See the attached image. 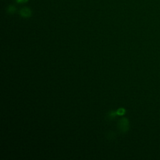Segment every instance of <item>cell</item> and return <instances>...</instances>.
Segmentation results:
<instances>
[{"label": "cell", "instance_id": "cell-1", "mask_svg": "<svg viewBox=\"0 0 160 160\" xmlns=\"http://www.w3.org/2000/svg\"><path fill=\"white\" fill-rule=\"evenodd\" d=\"M130 128L129 121L126 118H123L118 121V129L121 133H126L128 131Z\"/></svg>", "mask_w": 160, "mask_h": 160}, {"label": "cell", "instance_id": "cell-4", "mask_svg": "<svg viewBox=\"0 0 160 160\" xmlns=\"http://www.w3.org/2000/svg\"><path fill=\"white\" fill-rule=\"evenodd\" d=\"M106 138L108 139L109 140H114L115 139H116V133L114 132V131H108V132L106 133Z\"/></svg>", "mask_w": 160, "mask_h": 160}, {"label": "cell", "instance_id": "cell-2", "mask_svg": "<svg viewBox=\"0 0 160 160\" xmlns=\"http://www.w3.org/2000/svg\"><path fill=\"white\" fill-rule=\"evenodd\" d=\"M20 14L22 17L27 18H30L31 16L32 13H31V11L30 8L25 7V8H23L22 9H21V10L20 11Z\"/></svg>", "mask_w": 160, "mask_h": 160}, {"label": "cell", "instance_id": "cell-3", "mask_svg": "<svg viewBox=\"0 0 160 160\" xmlns=\"http://www.w3.org/2000/svg\"><path fill=\"white\" fill-rule=\"evenodd\" d=\"M118 116L116 113V111H113V110H111L110 111H108V113L106 115V120L108 121H112L113 120H114L115 118Z\"/></svg>", "mask_w": 160, "mask_h": 160}, {"label": "cell", "instance_id": "cell-5", "mask_svg": "<svg viewBox=\"0 0 160 160\" xmlns=\"http://www.w3.org/2000/svg\"><path fill=\"white\" fill-rule=\"evenodd\" d=\"M116 113L118 116H123L126 113V110L123 108H118V109L116 110Z\"/></svg>", "mask_w": 160, "mask_h": 160}, {"label": "cell", "instance_id": "cell-6", "mask_svg": "<svg viewBox=\"0 0 160 160\" xmlns=\"http://www.w3.org/2000/svg\"><path fill=\"white\" fill-rule=\"evenodd\" d=\"M28 1V0H16V1L19 3H24Z\"/></svg>", "mask_w": 160, "mask_h": 160}]
</instances>
